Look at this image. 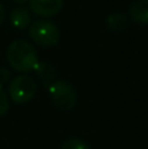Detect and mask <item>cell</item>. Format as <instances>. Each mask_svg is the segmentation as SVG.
<instances>
[{"label": "cell", "mask_w": 148, "mask_h": 149, "mask_svg": "<svg viewBox=\"0 0 148 149\" xmlns=\"http://www.w3.org/2000/svg\"><path fill=\"white\" fill-rule=\"evenodd\" d=\"M128 24V17L125 13H112L110 16H108L106 18V26L109 30L112 31H122L126 29Z\"/></svg>", "instance_id": "8"}, {"label": "cell", "mask_w": 148, "mask_h": 149, "mask_svg": "<svg viewBox=\"0 0 148 149\" xmlns=\"http://www.w3.org/2000/svg\"><path fill=\"white\" fill-rule=\"evenodd\" d=\"M10 80V72L7 68H0V86H3L4 84L9 82Z\"/></svg>", "instance_id": "12"}, {"label": "cell", "mask_w": 148, "mask_h": 149, "mask_svg": "<svg viewBox=\"0 0 148 149\" xmlns=\"http://www.w3.org/2000/svg\"><path fill=\"white\" fill-rule=\"evenodd\" d=\"M4 20H5V9H4V5L0 3V26L4 22Z\"/></svg>", "instance_id": "13"}, {"label": "cell", "mask_w": 148, "mask_h": 149, "mask_svg": "<svg viewBox=\"0 0 148 149\" xmlns=\"http://www.w3.org/2000/svg\"><path fill=\"white\" fill-rule=\"evenodd\" d=\"M13 1L17 3V4H25V3L28 1V0H13Z\"/></svg>", "instance_id": "14"}, {"label": "cell", "mask_w": 148, "mask_h": 149, "mask_svg": "<svg viewBox=\"0 0 148 149\" xmlns=\"http://www.w3.org/2000/svg\"><path fill=\"white\" fill-rule=\"evenodd\" d=\"M10 25L16 29V30H24L30 26L31 22V15L30 10L25 7H16L12 9L9 15Z\"/></svg>", "instance_id": "6"}, {"label": "cell", "mask_w": 148, "mask_h": 149, "mask_svg": "<svg viewBox=\"0 0 148 149\" xmlns=\"http://www.w3.org/2000/svg\"><path fill=\"white\" fill-rule=\"evenodd\" d=\"M51 102L59 110H72L76 105V90L66 80H55L49 85Z\"/></svg>", "instance_id": "4"}, {"label": "cell", "mask_w": 148, "mask_h": 149, "mask_svg": "<svg viewBox=\"0 0 148 149\" xmlns=\"http://www.w3.org/2000/svg\"><path fill=\"white\" fill-rule=\"evenodd\" d=\"M7 60L13 70L22 73L34 71L39 62L34 46L24 39H17L9 45L7 50Z\"/></svg>", "instance_id": "1"}, {"label": "cell", "mask_w": 148, "mask_h": 149, "mask_svg": "<svg viewBox=\"0 0 148 149\" xmlns=\"http://www.w3.org/2000/svg\"><path fill=\"white\" fill-rule=\"evenodd\" d=\"M62 149H91V147L85 140L80 137H70L64 140V143L62 144Z\"/></svg>", "instance_id": "10"}, {"label": "cell", "mask_w": 148, "mask_h": 149, "mask_svg": "<svg viewBox=\"0 0 148 149\" xmlns=\"http://www.w3.org/2000/svg\"><path fill=\"white\" fill-rule=\"evenodd\" d=\"M29 9L36 16L50 18L57 16L63 8L64 0H28Z\"/></svg>", "instance_id": "5"}, {"label": "cell", "mask_w": 148, "mask_h": 149, "mask_svg": "<svg viewBox=\"0 0 148 149\" xmlns=\"http://www.w3.org/2000/svg\"><path fill=\"white\" fill-rule=\"evenodd\" d=\"M9 110V97L0 86V118L4 116Z\"/></svg>", "instance_id": "11"}, {"label": "cell", "mask_w": 148, "mask_h": 149, "mask_svg": "<svg viewBox=\"0 0 148 149\" xmlns=\"http://www.w3.org/2000/svg\"><path fill=\"white\" fill-rule=\"evenodd\" d=\"M37 82L28 74H18L13 77L8 85V97L15 103L22 105L31 101L37 94Z\"/></svg>", "instance_id": "3"}, {"label": "cell", "mask_w": 148, "mask_h": 149, "mask_svg": "<svg viewBox=\"0 0 148 149\" xmlns=\"http://www.w3.org/2000/svg\"><path fill=\"white\" fill-rule=\"evenodd\" d=\"M29 37L36 45L49 49L58 45L60 39V30L52 21L38 20L29 26Z\"/></svg>", "instance_id": "2"}, {"label": "cell", "mask_w": 148, "mask_h": 149, "mask_svg": "<svg viewBox=\"0 0 148 149\" xmlns=\"http://www.w3.org/2000/svg\"><path fill=\"white\" fill-rule=\"evenodd\" d=\"M34 71L47 84H51L57 79V70H55L54 65H51L47 62H38V64H37Z\"/></svg>", "instance_id": "9"}, {"label": "cell", "mask_w": 148, "mask_h": 149, "mask_svg": "<svg viewBox=\"0 0 148 149\" xmlns=\"http://www.w3.org/2000/svg\"><path fill=\"white\" fill-rule=\"evenodd\" d=\"M131 21L139 25H148V0H135L128 10Z\"/></svg>", "instance_id": "7"}]
</instances>
